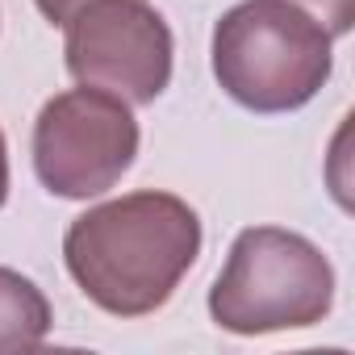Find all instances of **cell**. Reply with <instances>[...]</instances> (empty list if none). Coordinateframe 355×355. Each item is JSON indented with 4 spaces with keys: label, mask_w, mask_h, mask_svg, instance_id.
<instances>
[{
    "label": "cell",
    "mask_w": 355,
    "mask_h": 355,
    "mask_svg": "<svg viewBox=\"0 0 355 355\" xmlns=\"http://www.w3.org/2000/svg\"><path fill=\"white\" fill-rule=\"evenodd\" d=\"M63 30V63L84 88L150 105L171 84V30L142 0H88Z\"/></svg>",
    "instance_id": "obj_5"
},
{
    "label": "cell",
    "mask_w": 355,
    "mask_h": 355,
    "mask_svg": "<svg viewBox=\"0 0 355 355\" xmlns=\"http://www.w3.org/2000/svg\"><path fill=\"white\" fill-rule=\"evenodd\" d=\"M330 71V34L288 0H243L214 26V76L251 113L309 105Z\"/></svg>",
    "instance_id": "obj_2"
},
{
    "label": "cell",
    "mask_w": 355,
    "mask_h": 355,
    "mask_svg": "<svg viewBox=\"0 0 355 355\" xmlns=\"http://www.w3.org/2000/svg\"><path fill=\"white\" fill-rule=\"evenodd\" d=\"M9 197V146H5V134H0V205Z\"/></svg>",
    "instance_id": "obj_9"
},
{
    "label": "cell",
    "mask_w": 355,
    "mask_h": 355,
    "mask_svg": "<svg viewBox=\"0 0 355 355\" xmlns=\"http://www.w3.org/2000/svg\"><path fill=\"white\" fill-rule=\"evenodd\" d=\"M197 255V209L155 189L80 214L63 239V263L71 280L96 309L113 318H142L167 305Z\"/></svg>",
    "instance_id": "obj_1"
},
{
    "label": "cell",
    "mask_w": 355,
    "mask_h": 355,
    "mask_svg": "<svg viewBox=\"0 0 355 355\" xmlns=\"http://www.w3.org/2000/svg\"><path fill=\"white\" fill-rule=\"evenodd\" d=\"M138 155L130 105L101 88H71L42 105L34 121V171L46 193L88 201L109 193Z\"/></svg>",
    "instance_id": "obj_4"
},
{
    "label": "cell",
    "mask_w": 355,
    "mask_h": 355,
    "mask_svg": "<svg viewBox=\"0 0 355 355\" xmlns=\"http://www.w3.org/2000/svg\"><path fill=\"white\" fill-rule=\"evenodd\" d=\"M288 5H297L301 13H309L330 38H343L355 26V0H288Z\"/></svg>",
    "instance_id": "obj_7"
},
{
    "label": "cell",
    "mask_w": 355,
    "mask_h": 355,
    "mask_svg": "<svg viewBox=\"0 0 355 355\" xmlns=\"http://www.w3.org/2000/svg\"><path fill=\"white\" fill-rule=\"evenodd\" d=\"M334 305L330 259L297 230L247 226L209 288V318L230 334L318 326Z\"/></svg>",
    "instance_id": "obj_3"
},
{
    "label": "cell",
    "mask_w": 355,
    "mask_h": 355,
    "mask_svg": "<svg viewBox=\"0 0 355 355\" xmlns=\"http://www.w3.org/2000/svg\"><path fill=\"white\" fill-rule=\"evenodd\" d=\"M51 330V301L42 288L13 272L0 268V355H17V351H38Z\"/></svg>",
    "instance_id": "obj_6"
},
{
    "label": "cell",
    "mask_w": 355,
    "mask_h": 355,
    "mask_svg": "<svg viewBox=\"0 0 355 355\" xmlns=\"http://www.w3.org/2000/svg\"><path fill=\"white\" fill-rule=\"evenodd\" d=\"M34 5H38V13H42L51 26H67V21L88 5V0H34Z\"/></svg>",
    "instance_id": "obj_8"
}]
</instances>
